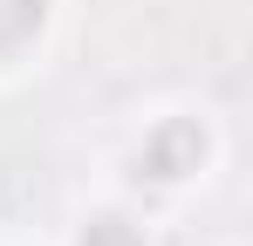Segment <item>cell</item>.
I'll return each instance as SVG.
<instances>
[{
	"label": "cell",
	"mask_w": 253,
	"mask_h": 246,
	"mask_svg": "<svg viewBox=\"0 0 253 246\" xmlns=\"http://www.w3.org/2000/svg\"><path fill=\"white\" fill-rule=\"evenodd\" d=\"M199 158H206V130L185 123V117H171V123H158V130L144 137V158H137V164H144L158 185H171V178L199 171Z\"/></svg>",
	"instance_id": "cell-1"
},
{
	"label": "cell",
	"mask_w": 253,
	"mask_h": 246,
	"mask_svg": "<svg viewBox=\"0 0 253 246\" xmlns=\"http://www.w3.org/2000/svg\"><path fill=\"white\" fill-rule=\"evenodd\" d=\"M42 14H48V0H0V55H14L21 41L35 35Z\"/></svg>",
	"instance_id": "cell-2"
},
{
	"label": "cell",
	"mask_w": 253,
	"mask_h": 246,
	"mask_svg": "<svg viewBox=\"0 0 253 246\" xmlns=\"http://www.w3.org/2000/svg\"><path fill=\"white\" fill-rule=\"evenodd\" d=\"M83 246H144V233L110 212V219H89V226H83Z\"/></svg>",
	"instance_id": "cell-3"
}]
</instances>
